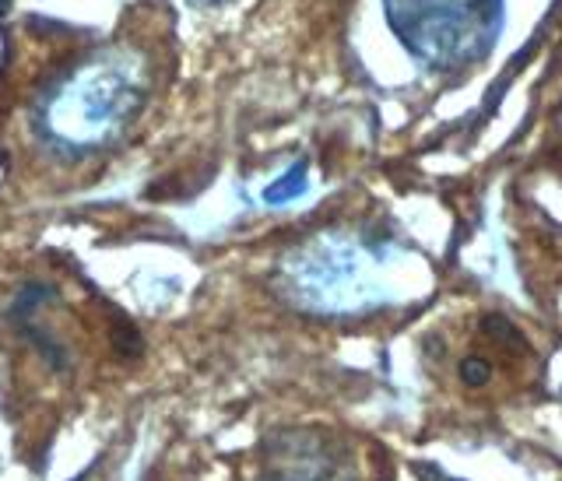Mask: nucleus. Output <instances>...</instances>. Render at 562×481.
I'll list each match as a JSON object with an SVG mask.
<instances>
[{"mask_svg":"<svg viewBox=\"0 0 562 481\" xmlns=\"http://www.w3.org/2000/svg\"><path fill=\"white\" fill-rule=\"evenodd\" d=\"M386 18L418 60L461 70L499 35V0H383Z\"/></svg>","mask_w":562,"mask_h":481,"instance_id":"f03ea898","label":"nucleus"},{"mask_svg":"<svg viewBox=\"0 0 562 481\" xmlns=\"http://www.w3.org/2000/svg\"><path fill=\"white\" fill-rule=\"evenodd\" d=\"M151 96L145 53L110 46L64 67L32 105L35 141L67 163L99 155L131 131Z\"/></svg>","mask_w":562,"mask_h":481,"instance_id":"f257e3e1","label":"nucleus"},{"mask_svg":"<svg viewBox=\"0 0 562 481\" xmlns=\"http://www.w3.org/2000/svg\"><path fill=\"white\" fill-rule=\"evenodd\" d=\"M306 187V176H303V169H292V176H281V180L268 190V201L271 204H281V201H292L299 190Z\"/></svg>","mask_w":562,"mask_h":481,"instance_id":"39448f33","label":"nucleus"},{"mask_svg":"<svg viewBox=\"0 0 562 481\" xmlns=\"http://www.w3.org/2000/svg\"><path fill=\"white\" fill-rule=\"evenodd\" d=\"M436 481H450V478H443V474H439V478H436Z\"/></svg>","mask_w":562,"mask_h":481,"instance_id":"423d86ee","label":"nucleus"},{"mask_svg":"<svg viewBox=\"0 0 562 481\" xmlns=\"http://www.w3.org/2000/svg\"><path fill=\"white\" fill-rule=\"evenodd\" d=\"M198 4H211V0H198Z\"/></svg>","mask_w":562,"mask_h":481,"instance_id":"0eeeda50","label":"nucleus"},{"mask_svg":"<svg viewBox=\"0 0 562 481\" xmlns=\"http://www.w3.org/2000/svg\"><path fill=\"white\" fill-rule=\"evenodd\" d=\"M257 481H362L356 450L324 429H285L263 447Z\"/></svg>","mask_w":562,"mask_h":481,"instance_id":"20e7f679","label":"nucleus"},{"mask_svg":"<svg viewBox=\"0 0 562 481\" xmlns=\"http://www.w3.org/2000/svg\"><path fill=\"white\" fill-rule=\"evenodd\" d=\"M366 254L369 249L348 236H321L285 260L281 284L295 306L313 313H356L376 299Z\"/></svg>","mask_w":562,"mask_h":481,"instance_id":"7ed1b4c3","label":"nucleus"},{"mask_svg":"<svg viewBox=\"0 0 562 481\" xmlns=\"http://www.w3.org/2000/svg\"><path fill=\"white\" fill-rule=\"evenodd\" d=\"M4 4H8V0H0V8H4Z\"/></svg>","mask_w":562,"mask_h":481,"instance_id":"6e6552de","label":"nucleus"}]
</instances>
